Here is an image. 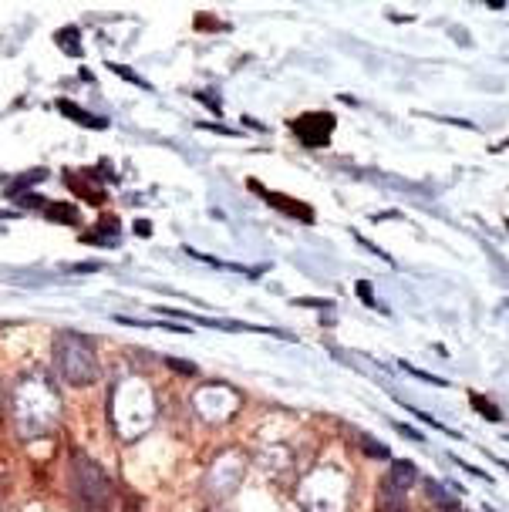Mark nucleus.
I'll return each instance as SVG.
<instances>
[{"label":"nucleus","mask_w":509,"mask_h":512,"mask_svg":"<svg viewBox=\"0 0 509 512\" xmlns=\"http://www.w3.org/2000/svg\"><path fill=\"white\" fill-rule=\"evenodd\" d=\"M135 233H139V236H149V233H152V226H149V223H135Z\"/></svg>","instance_id":"a211bd4d"},{"label":"nucleus","mask_w":509,"mask_h":512,"mask_svg":"<svg viewBox=\"0 0 509 512\" xmlns=\"http://www.w3.org/2000/svg\"><path fill=\"white\" fill-rule=\"evenodd\" d=\"M108 68H112V71H115V75H118V78H129V81H132V85H139V88H149V81H142L139 75H135V71H132V68H125V64H108Z\"/></svg>","instance_id":"2eb2a0df"},{"label":"nucleus","mask_w":509,"mask_h":512,"mask_svg":"<svg viewBox=\"0 0 509 512\" xmlns=\"http://www.w3.org/2000/svg\"><path fill=\"white\" fill-rule=\"evenodd\" d=\"M361 448H365V452L368 455H375V459H388V448H378V442H375V438H361Z\"/></svg>","instance_id":"f3484780"},{"label":"nucleus","mask_w":509,"mask_h":512,"mask_svg":"<svg viewBox=\"0 0 509 512\" xmlns=\"http://www.w3.org/2000/svg\"><path fill=\"white\" fill-rule=\"evenodd\" d=\"M58 48H61V51H68L71 58H81L78 27H65V31H58Z\"/></svg>","instance_id":"4468645a"},{"label":"nucleus","mask_w":509,"mask_h":512,"mask_svg":"<svg viewBox=\"0 0 509 512\" xmlns=\"http://www.w3.org/2000/svg\"><path fill=\"white\" fill-rule=\"evenodd\" d=\"M58 112H61V115H68V118H75V122H78V125H85V128H105V125H108L105 118H98V115H92V112H85V108H78L75 102H65V98L58 102Z\"/></svg>","instance_id":"9b49d317"},{"label":"nucleus","mask_w":509,"mask_h":512,"mask_svg":"<svg viewBox=\"0 0 509 512\" xmlns=\"http://www.w3.org/2000/svg\"><path fill=\"white\" fill-rule=\"evenodd\" d=\"M294 135L307 145V149H324L334 135V115H327V112L301 115L294 122Z\"/></svg>","instance_id":"6e6552de"},{"label":"nucleus","mask_w":509,"mask_h":512,"mask_svg":"<svg viewBox=\"0 0 509 512\" xmlns=\"http://www.w3.org/2000/svg\"><path fill=\"white\" fill-rule=\"evenodd\" d=\"M51 361H54L58 378L71 384V388H88V384H95L98 374H102V368H98L95 341L78 331H61L54 337Z\"/></svg>","instance_id":"7ed1b4c3"},{"label":"nucleus","mask_w":509,"mask_h":512,"mask_svg":"<svg viewBox=\"0 0 509 512\" xmlns=\"http://www.w3.org/2000/svg\"><path fill=\"white\" fill-rule=\"evenodd\" d=\"M65 186L75 192V196L85 199V203H92V206L105 203V192L95 182V172H65Z\"/></svg>","instance_id":"1a4fd4ad"},{"label":"nucleus","mask_w":509,"mask_h":512,"mask_svg":"<svg viewBox=\"0 0 509 512\" xmlns=\"http://www.w3.org/2000/svg\"><path fill=\"white\" fill-rule=\"evenodd\" d=\"M61 395L44 371H24L11 391V425L21 438H41L61 422Z\"/></svg>","instance_id":"f257e3e1"},{"label":"nucleus","mask_w":509,"mask_h":512,"mask_svg":"<svg viewBox=\"0 0 509 512\" xmlns=\"http://www.w3.org/2000/svg\"><path fill=\"white\" fill-rule=\"evenodd\" d=\"M108 418H112L115 435L122 438L125 445L149 435V428L156 425V418H159L152 384L145 381L142 374H125V378H118L112 395H108Z\"/></svg>","instance_id":"f03ea898"},{"label":"nucleus","mask_w":509,"mask_h":512,"mask_svg":"<svg viewBox=\"0 0 509 512\" xmlns=\"http://www.w3.org/2000/svg\"><path fill=\"white\" fill-rule=\"evenodd\" d=\"M44 216L54 219V223H78V206H71V203H48V206H44Z\"/></svg>","instance_id":"f8f14e48"},{"label":"nucleus","mask_w":509,"mask_h":512,"mask_svg":"<svg viewBox=\"0 0 509 512\" xmlns=\"http://www.w3.org/2000/svg\"><path fill=\"white\" fill-rule=\"evenodd\" d=\"M206 512H223V506H209Z\"/></svg>","instance_id":"6ab92c4d"},{"label":"nucleus","mask_w":509,"mask_h":512,"mask_svg":"<svg viewBox=\"0 0 509 512\" xmlns=\"http://www.w3.org/2000/svg\"><path fill=\"white\" fill-rule=\"evenodd\" d=\"M250 189H257L263 199H267L270 206L274 209H280V213H290L294 219H301V223H314V209H307V206H301L297 199H290V196H280V192H270V189H263V186H257V182H250Z\"/></svg>","instance_id":"9d476101"},{"label":"nucleus","mask_w":509,"mask_h":512,"mask_svg":"<svg viewBox=\"0 0 509 512\" xmlns=\"http://www.w3.org/2000/svg\"><path fill=\"white\" fill-rule=\"evenodd\" d=\"M425 489H429V496L435 499V506L449 509V512H459V502L452 499V492H445L439 482H425Z\"/></svg>","instance_id":"ddd939ff"},{"label":"nucleus","mask_w":509,"mask_h":512,"mask_svg":"<svg viewBox=\"0 0 509 512\" xmlns=\"http://www.w3.org/2000/svg\"><path fill=\"white\" fill-rule=\"evenodd\" d=\"M472 405H476L479 411H483V415L489 418V422H499V408L489 405V401H486L483 395H472Z\"/></svg>","instance_id":"dca6fc26"},{"label":"nucleus","mask_w":509,"mask_h":512,"mask_svg":"<svg viewBox=\"0 0 509 512\" xmlns=\"http://www.w3.org/2000/svg\"><path fill=\"white\" fill-rule=\"evenodd\" d=\"M418 482V472L412 462H392V469L381 479L378 489V512H408V489Z\"/></svg>","instance_id":"0eeeda50"},{"label":"nucleus","mask_w":509,"mask_h":512,"mask_svg":"<svg viewBox=\"0 0 509 512\" xmlns=\"http://www.w3.org/2000/svg\"><path fill=\"white\" fill-rule=\"evenodd\" d=\"M240 405H243L240 391L230 388V384H223V381H209V384H203V388H199L196 395H193L196 415L203 418L206 425L233 422L236 411H240Z\"/></svg>","instance_id":"423d86ee"},{"label":"nucleus","mask_w":509,"mask_h":512,"mask_svg":"<svg viewBox=\"0 0 509 512\" xmlns=\"http://www.w3.org/2000/svg\"><path fill=\"white\" fill-rule=\"evenodd\" d=\"M247 469H250V455L243 452V448H223V452L209 462V469L203 475V492L209 496V502L220 506L223 499H230L233 492L240 489V482L247 479Z\"/></svg>","instance_id":"39448f33"},{"label":"nucleus","mask_w":509,"mask_h":512,"mask_svg":"<svg viewBox=\"0 0 509 512\" xmlns=\"http://www.w3.org/2000/svg\"><path fill=\"white\" fill-rule=\"evenodd\" d=\"M68 492L81 512H108L112 506V479L85 452H71Z\"/></svg>","instance_id":"20e7f679"}]
</instances>
